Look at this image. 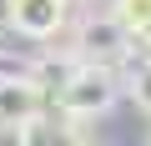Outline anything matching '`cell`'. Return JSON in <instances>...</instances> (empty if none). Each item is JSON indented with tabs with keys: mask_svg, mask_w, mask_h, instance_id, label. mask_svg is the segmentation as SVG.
<instances>
[{
	"mask_svg": "<svg viewBox=\"0 0 151 146\" xmlns=\"http://www.w3.org/2000/svg\"><path fill=\"white\" fill-rule=\"evenodd\" d=\"M76 121L65 111H40L35 121H25V146H76Z\"/></svg>",
	"mask_w": 151,
	"mask_h": 146,
	"instance_id": "5",
	"label": "cell"
},
{
	"mask_svg": "<svg viewBox=\"0 0 151 146\" xmlns=\"http://www.w3.org/2000/svg\"><path fill=\"white\" fill-rule=\"evenodd\" d=\"M136 45H141V60L151 65V35H146V40H136Z\"/></svg>",
	"mask_w": 151,
	"mask_h": 146,
	"instance_id": "9",
	"label": "cell"
},
{
	"mask_svg": "<svg viewBox=\"0 0 151 146\" xmlns=\"http://www.w3.org/2000/svg\"><path fill=\"white\" fill-rule=\"evenodd\" d=\"M55 45L70 50L76 60H91V65H121L131 50V35L111 20V10H101V15H81Z\"/></svg>",
	"mask_w": 151,
	"mask_h": 146,
	"instance_id": "2",
	"label": "cell"
},
{
	"mask_svg": "<svg viewBox=\"0 0 151 146\" xmlns=\"http://www.w3.org/2000/svg\"><path fill=\"white\" fill-rule=\"evenodd\" d=\"M76 146H96V141H86V136H81V141H76Z\"/></svg>",
	"mask_w": 151,
	"mask_h": 146,
	"instance_id": "10",
	"label": "cell"
},
{
	"mask_svg": "<svg viewBox=\"0 0 151 146\" xmlns=\"http://www.w3.org/2000/svg\"><path fill=\"white\" fill-rule=\"evenodd\" d=\"M121 86H126V96H131V106L151 116V65H146V60L126 70V76H121Z\"/></svg>",
	"mask_w": 151,
	"mask_h": 146,
	"instance_id": "7",
	"label": "cell"
},
{
	"mask_svg": "<svg viewBox=\"0 0 151 146\" xmlns=\"http://www.w3.org/2000/svg\"><path fill=\"white\" fill-rule=\"evenodd\" d=\"M40 111H50V96L40 91V81L30 76V70L0 76V121H10V126H25V121H35Z\"/></svg>",
	"mask_w": 151,
	"mask_h": 146,
	"instance_id": "4",
	"label": "cell"
},
{
	"mask_svg": "<svg viewBox=\"0 0 151 146\" xmlns=\"http://www.w3.org/2000/svg\"><path fill=\"white\" fill-rule=\"evenodd\" d=\"M0 146H25V126H10V121H0Z\"/></svg>",
	"mask_w": 151,
	"mask_h": 146,
	"instance_id": "8",
	"label": "cell"
},
{
	"mask_svg": "<svg viewBox=\"0 0 151 146\" xmlns=\"http://www.w3.org/2000/svg\"><path fill=\"white\" fill-rule=\"evenodd\" d=\"M121 91H126V86H121V70H116V65H91V60H81V65L70 70V81L60 86L55 111H65L70 121H91V116H106Z\"/></svg>",
	"mask_w": 151,
	"mask_h": 146,
	"instance_id": "1",
	"label": "cell"
},
{
	"mask_svg": "<svg viewBox=\"0 0 151 146\" xmlns=\"http://www.w3.org/2000/svg\"><path fill=\"white\" fill-rule=\"evenodd\" d=\"M5 25L25 40H60L70 30V0H5Z\"/></svg>",
	"mask_w": 151,
	"mask_h": 146,
	"instance_id": "3",
	"label": "cell"
},
{
	"mask_svg": "<svg viewBox=\"0 0 151 146\" xmlns=\"http://www.w3.org/2000/svg\"><path fill=\"white\" fill-rule=\"evenodd\" d=\"M111 20L131 35V40H146L151 35V0H111Z\"/></svg>",
	"mask_w": 151,
	"mask_h": 146,
	"instance_id": "6",
	"label": "cell"
}]
</instances>
